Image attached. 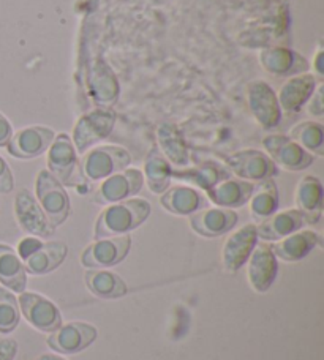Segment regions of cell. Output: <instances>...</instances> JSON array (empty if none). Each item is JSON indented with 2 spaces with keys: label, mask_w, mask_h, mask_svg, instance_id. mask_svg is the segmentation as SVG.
I'll list each match as a JSON object with an SVG mask.
<instances>
[{
  "label": "cell",
  "mask_w": 324,
  "mask_h": 360,
  "mask_svg": "<svg viewBox=\"0 0 324 360\" xmlns=\"http://www.w3.org/2000/svg\"><path fill=\"white\" fill-rule=\"evenodd\" d=\"M151 210V202L141 198L114 202L96 218L94 237L95 239H106V237L128 234L130 231L139 228L147 220Z\"/></svg>",
  "instance_id": "cell-1"
},
{
  "label": "cell",
  "mask_w": 324,
  "mask_h": 360,
  "mask_svg": "<svg viewBox=\"0 0 324 360\" xmlns=\"http://www.w3.org/2000/svg\"><path fill=\"white\" fill-rule=\"evenodd\" d=\"M24 267L32 275H46L67 258L68 247L63 242H43L38 237H25L18 245Z\"/></svg>",
  "instance_id": "cell-2"
},
{
  "label": "cell",
  "mask_w": 324,
  "mask_h": 360,
  "mask_svg": "<svg viewBox=\"0 0 324 360\" xmlns=\"http://www.w3.org/2000/svg\"><path fill=\"white\" fill-rule=\"evenodd\" d=\"M130 163H132V157L122 147L100 146L82 153L81 176L92 182H99L116 172L127 169Z\"/></svg>",
  "instance_id": "cell-3"
},
{
  "label": "cell",
  "mask_w": 324,
  "mask_h": 360,
  "mask_svg": "<svg viewBox=\"0 0 324 360\" xmlns=\"http://www.w3.org/2000/svg\"><path fill=\"white\" fill-rule=\"evenodd\" d=\"M38 204L42 205L49 223L54 228L61 226L70 215V198L63 185L49 171L42 169L37 176L35 184Z\"/></svg>",
  "instance_id": "cell-4"
},
{
  "label": "cell",
  "mask_w": 324,
  "mask_h": 360,
  "mask_svg": "<svg viewBox=\"0 0 324 360\" xmlns=\"http://www.w3.org/2000/svg\"><path fill=\"white\" fill-rule=\"evenodd\" d=\"M130 247H132V237L128 234L96 239L82 252L81 264L87 269L118 266L127 258Z\"/></svg>",
  "instance_id": "cell-5"
},
{
  "label": "cell",
  "mask_w": 324,
  "mask_h": 360,
  "mask_svg": "<svg viewBox=\"0 0 324 360\" xmlns=\"http://www.w3.org/2000/svg\"><path fill=\"white\" fill-rule=\"evenodd\" d=\"M116 124V114L111 109H96L77 120L73 130V146L76 152L84 153L90 147L111 134Z\"/></svg>",
  "instance_id": "cell-6"
},
{
  "label": "cell",
  "mask_w": 324,
  "mask_h": 360,
  "mask_svg": "<svg viewBox=\"0 0 324 360\" xmlns=\"http://www.w3.org/2000/svg\"><path fill=\"white\" fill-rule=\"evenodd\" d=\"M18 304L24 318L37 330L51 333L62 326L61 310L42 294L24 291L19 294Z\"/></svg>",
  "instance_id": "cell-7"
},
{
  "label": "cell",
  "mask_w": 324,
  "mask_h": 360,
  "mask_svg": "<svg viewBox=\"0 0 324 360\" xmlns=\"http://www.w3.org/2000/svg\"><path fill=\"white\" fill-rule=\"evenodd\" d=\"M264 149L268 150L269 157L275 165L288 171H302L312 166L315 157L312 153L294 143L289 136L283 134H270L263 139Z\"/></svg>",
  "instance_id": "cell-8"
},
{
  "label": "cell",
  "mask_w": 324,
  "mask_h": 360,
  "mask_svg": "<svg viewBox=\"0 0 324 360\" xmlns=\"http://www.w3.org/2000/svg\"><path fill=\"white\" fill-rule=\"evenodd\" d=\"M48 171L62 185H76L80 174H77V157L73 141L68 134L61 133L56 136L53 144L48 149Z\"/></svg>",
  "instance_id": "cell-9"
},
{
  "label": "cell",
  "mask_w": 324,
  "mask_h": 360,
  "mask_svg": "<svg viewBox=\"0 0 324 360\" xmlns=\"http://www.w3.org/2000/svg\"><path fill=\"white\" fill-rule=\"evenodd\" d=\"M99 330L92 324L73 321V323L62 324L59 329L51 332L48 337V346L59 354H77L92 345Z\"/></svg>",
  "instance_id": "cell-10"
},
{
  "label": "cell",
  "mask_w": 324,
  "mask_h": 360,
  "mask_svg": "<svg viewBox=\"0 0 324 360\" xmlns=\"http://www.w3.org/2000/svg\"><path fill=\"white\" fill-rule=\"evenodd\" d=\"M15 214L19 226L34 237H51L56 228L49 223L42 205L29 190H21L15 199Z\"/></svg>",
  "instance_id": "cell-11"
},
{
  "label": "cell",
  "mask_w": 324,
  "mask_h": 360,
  "mask_svg": "<svg viewBox=\"0 0 324 360\" xmlns=\"http://www.w3.org/2000/svg\"><path fill=\"white\" fill-rule=\"evenodd\" d=\"M225 163L231 169L232 174L244 180H264L277 176V165L272 162L270 157L259 150H241L225 157Z\"/></svg>",
  "instance_id": "cell-12"
},
{
  "label": "cell",
  "mask_w": 324,
  "mask_h": 360,
  "mask_svg": "<svg viewBox=\"0 0 324 360\" xmlns=\"http://www.w3.org/2000/svg\"><path fill=\"white\" fill-rule=\"evenodd\" d=\"M56 138L54 130L48 127H27L15 133L6 144L11 157L19 160H30L43 155Z\"/></svg>",
  "instance_id": "cell-13"
},
{
  "label": "cell",
  "mask_w": 324,
  "mask_h": 360,
  "mask_svg": "<svg viewBox=\"0 0 324 360\" xmlns=\"http://www.w3.org/2000/svg\"><path fill=\"white\" fill-rule=\"evenodd\" d=\"M142 185H144V176L139 169H124L116 174L106 177L96 190L94 201L96 204H114L124 199L138 195Z\"/></svg>",
  "instance_id": "cell-14"
},
{
  "label": "cell",
  "mask_w": 324,
  "mask_h": 360,
  "mask_svg": "<svg viewBox=\"0 0 324 360\" xmlns=\"http://www.w3.org/2000/svg\"><path fill=\"white\" fill-rule=\"evenodd\" d=\"M249 108L258 124L266 130H272L280 124L282 112L277 95L264 81H254L249 86Z\"/></svg>",
  "instance_id": "cell-15"
},
{
  "label": "cell",
  "mask_w": 324,
  "mask_h": 360,
  "mask_svg": "<svg viewBox=\"0 0 324 360\" xmlns=\"http://www.w3.org/2000/svg\"><path fill=\"white\" fill-rule=\"evenodd\" d=\"M256 224H245L228 237L223 247V267L226 272L235 274L247 264L251 252L256 247Z\"/></svg>",
  "instance_id": "cell-16"
},
{
  "label": "cell",
  "mask_w": 324,
  "mask_h": 360,
  "mask_svg": "<svg viewBox=\"0 0 324 360\" xmlns=\"http://www.w3.org/2000/svg\"><path fill=\"white\" fill-rule=\"evenodd\" d=\"M239 215L232 209H201L190 215V226L203 237H220L236 226Z\"/></svg>",
  "instance_id": "cell-17"
},
{
  "label": "cell",
  "mask_w": 324,
  "mask_h": 360,
  "mask_svg": "<svg viewBox=\"0 0 324 360\" xmlns=\"http://www.w3.org/2000/svg\"><path fill=\"white\" fill-rule=\"evenodd\" d=\"M249 281L256 292L269 291L274 285L278 272L275 255L272 253L270 245H256L249 258Z\"/></svg>",
  "instance_id": "cell-18"
},
{
  "label": "cell",
  "mask_w": 324,
  "mask_h": 360,
  "mask_svg": "<svg viewBox=\"0 0 324 360\" xmlns=\"http://www.w3.org/2000/svg\"><path fill=\"white\" fill-rule=\"evenodd\" d=\"M320 243L321 237L315 231H296V233L272 243L270 250L275 255V258L287 262H297L312 253V250L318 247Z\"/></svg>",
  "instance_id": "cell-19"
},
{
  "label": "cell",
  "mask_w": 324,
  "mask_h": 360,
  "mask_svg": "<svg viewBox=\"0 0 324 360\" xmlns=\"http://www.w3.org/2000/svg\"><path fill=\"white\" fill-rule=\"evenodd\" d=\"M259 60L266 72L275 76H296L309 72V62L287 48L264 49L259 54Z\"/></svg>",
  "instance_id": "cell-20"
},
{
  "label": "cell",
  "mask_w": 324,
  "mask_h": 360,
  "mask_svg": "<svg viewBox=\"0 0 324 360\" xmlns=\"http://www.w3.org/2000/svg\"><path fill=\"white\" fill-rule=\"evenodd\" d=\"M316 87H318V82H316L313 75H296L282 86L277 96L278 105L291 114L301 111V108L310 100V96L313 95Z\"/></svg>",
  "instance_id": "cell-21"
},
{
  "label": "cell",
  "mask_w": 324,
  "mask_h": 360,
  "mask_svg": "<svg viewBox=\"0 0 324 360\" xmlns=\"http://www.w3.org/2000/svg\"><path fill=\"white\" fill-rule=\"evenodd\" d=\"M296 207L307 224H316L323 215V185L320 179L306 176L296 188Z\"/></svg>",
  "instance_id": "cell-22"
},
{
  "label": "cell",
  "mask_w": 324,
  "mask_h": 360,
  "mask_svg": "<svg viewBox=\"0 0 324 360\" xmlns=\"http://www.w3.org/2000/svg\"><path fill=\"white\" fill-rule=\"evenodd\" d=\"M304 224H306V221H304L301 212L297 209H289L278 212V214L275 212L274 215L259 221L256 226V233L258 237H261L263 240L277 242L283 239V237L299 231Z\"/></svg>",
  "instance_id": "cell-23"
},
{
  "label": "cell",
  "mask_w": 324,
  "mask_h": 360,
  "mask_svg": "<svg viewBox=\"0 0 324 360\" xmlns=\"http://www.w3.org/2000/svg\"><path fill=\"white\" fill-rule=\"evenodd\" d=\"M254 186L255 184L249 182V180H236L228 177L207 191V196L218 207L236 209L249 202Z\"/></svg>",
  "instance_id": "cell-24"
},
{
  "label": "cell",
  "mask_w": 324,
  "mask_h": 360,
  "mask_svg": "<svg viewBox=\"0 0 324 360\" xmlns=\"http://www.w3.org/2000/svg\"><path fill=\"white\" fill-rule=\"evenodd\" d=\"M160 202L163 207L174 215H192L194 212L206 207V198L192 186H173L161 193Z\"/></svg>",
  "instance_id": "cell-25"
},
{
  "label": "cell",
  "mask_w": 324,
  "mask_h": 360,
  "mask_svg": "<svg viewBox=\"0 0 324 360\" xmlns=\"http://www.w3.org/2000/svg\"><path fill=\"white\" fill-rule=\"evenodd\" d=\"M0 283L13 292L21 294L27 286V270L18 253L8 245L0 243Z\"/></svg>",
  "instance_id": "cell-26"
},
{
  "label": "cell",
  "mask_w": 324,
  "mask_h": 360,
  "mask_svg": "<svg viewBox=\"0 0 324 360\" xmlns=\"http://www.w3.org/2000/svg\"><path fill=\"white\" fill-rule=\"evenodd\" d=\"M90 292L100 299H120L128 292L127 283L114 272L105 269H90L84 274Z\"/></svg>",
  "instance_id": "cell-27"
},
{
  "label": "cell",
  "mask_w": 324,
  "mask_h": 360,
  "mask_svg": "<svg viewBox=\"0 0 324 360\" xmlns=\"http://www.w3.org/2000/svg\"><path fill=\"white\" fill-rule=\"evenodd\" d=\"M251 217L256 221H263L270 215H274L280 205L277 185L272 179H264L254 186L251 196L249 199Z\"/></svg>",
  "instance_id": "cell-28"
},
{
  "label": "cell",
  "mask_w": 324,
  "mask_h": 360,
  "mask_svg": "<svg viewBox=\"0 0 324 360\" xmlns=\"http://www.w3.org/2000/svg\"><path fill=\"white\" fill-rule=\"evenodd\" d=\"M171 177L190 182L193 185L199 186V188H203L207 193L218 182L231 177V174L230 171H226V168H223L222 165H218L216 162H206L192 169H182V171L173 169Z\"/></svg>",
  "instance_id": "cell-29"
},
{
  "label": "cell",
  "mask_w": 324,
  "mask_h": 360,
  "mask_svg": "<svg viewBox=\"0 0 324 360\" xmlns=\"http://www.w3.org/2000/svg\"><path fill=\"white\" fill-rule=\"evenodd\" d=\"M173 168L158 147H152L144 163V174L147 177V185L155 195L165 193L171 185Z\"/></svg>",
  "instance_id": "cell-30"
},
{
  "label": "cell",
  "mask_w": 324,
  "mask_h": 360,
  "mask_svg": "<svg viewBox=\"0 0 324 360\" xmlns=\"http://www.w3.org/2000/svg\"><path fill=\"white\" fill-rule=\"evenodd\" d=\"M158 143L165 158L176 166H185L189 163V149L176 125L163 124L157 130Z\"/></svg>",
  "instance_id": "cell-31"
},
{
  "label": "cell",
  "mask_w": 324,
  "mask_h": 360,
  "mask_svg": "<svg viewBox=\"0 0 324 360\" xmlns=\"http://www.w3.org/2000/svg\"><path fill=\"white\" fill-rule=\"evenodd\" d=\"M289 138L312 155H324V130L320 122H302L289 131Z\"/></svg>",
  "instance_id": "cell-32"
},
{
  "label": "cell",
  "mask_w": 324,
  "mask_h": 360,
  "mask_svg": "<svg viewBox=\"0 0 324 360\" xmlns=\"http://www.w3.org/2000/svg\"><path fill=\"white\" fill-rule=\"evenodd\" d=\"M21 310L15 294L6 288H0V333H11L19 324Z\"/></svg>",
  "instance_id": "cell-33"
},
{
  "label": "cell",
  "mask_w": 324,
  "mask_h": 360,
  "mask_svg": "<svg viewBox=\"0 0 324 360\" xmlns=\"http://www.w3.org/2000/svg\"><path fill=\"white\" fill-rule=\"evenodd\" d=\"M15 188V179H13V172L10 169L8 163L5 162L0 155V193H5V195H8V193L13 191Z\"/></svg>",
  "instance_id": "cell-34"
},
{
  "label": "cell",
  "mask_w": 324,
  "mask_h": 360,
  "mask_svg": "<svg viewBox=\"0 0 324 360\" xmlns=\"http://www.w3.org/2000/svg\"><path fill=\"white\" fill-rule=\"evenodd\" d=\"M309 103V112L312 115H316V117H321L324 114V103H323V86H318V89L315 90L313 95L310 96Z\"/></svg>",
  "instance_id": "cell-35"
},
{
  "label": "cell",
  "mask_w": 324,
  "mask_h": 360,
  "mask_svg": "<svg viewBox=\"0 0 324 360\" xmlns=\"http://www.w3.org/2000/svg\"><path fill=\"white\" fill-rule=\"evenodd\" d=\"M18 354V343L15 340H0V360H13Z\"/></svg>",
  "instance_id": "cell-36"
},
{
  "label": "cell",
  "mask_w": 324,
  "mask_h": 360,
  "mask_svg": "<svg viewBox=\"0 0 324 360\" xmlns=\"http://www.w3.org/2000/svg\"><path fill=\"white\" fill-rule=\"evenodd\" d=\"M13 136V127L8 119L0 112V147H6Z\"/></svg>",
  "instance_id": "cell-37"
},
{
  "label": "cell",
  "mask_w": 324,
  "mask_h": 360,
  "mask_svg": "<svg viewBox=\"0 0 324 360\" xmlns=\"http://www.w3.org/2000/svg\"><path fill=\"white\" fill-rule=\"evenodd\" d=\"M323 49H320L318 53H316V57H315V62H313V67H315V72L316 75L320 76V78H323L324 75V70H323Z\"/></svg>",
  "instance_id": "cell-38"
},
{
  "label": "cell",
  "mask_w": 324,
  "mask_h": 360,
  "mask_svg": "<svg viewBox=\"0 0 324 360\" xmlns=\"http://www.w3.org/2000/svg\"><path fill=\"white\" fill-rule=\"evenodd\" d=\"M37 360H65L63 357H59V356H54V354H43L38 357Z\"/></svg>",
  "instance_id": "cell-39"
}]
</instances>
